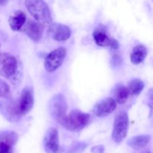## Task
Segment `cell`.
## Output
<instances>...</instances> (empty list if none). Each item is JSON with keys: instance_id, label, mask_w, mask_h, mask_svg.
<instances>
[{"instance_id": "10", "label": "cell", "mask_w": 153, "mask_h": 153, "mask_svg": "<svg viewBox=\"0 0 153 153\" xmlns=\"http://www.w3.org/2000/svg\"><path fill=\"white\" fill-rule=\"evenodd\" d=\"M71 34V29L67 25L64 24L52 22L49 25V34L55 41H66L70 38Z\"/></svg>"}, {"instance_id": "3", "label": "cell", "mask_w": 153, "mask_h": 153, "mask_svg": "<svg viewBox=\"0 0 153 153\" xmlns=\"http://www.w3.org/2000/svg\"><path fill=\"white\" fill-rule=\"evenodd\" d=\"M49 111L53 119L63 126L67 117V101L63 94H56L51 99L49 104Z\"/></svg>"}, {"instance_id": "8", "label": "cell", "mask_w": 153, "mask_h": 153, "mask_svg": "<svg viewBox=\"0 0 153 153\" xmlns=\"http://www.w3.org/2000/svg\"><path fill=\"white\" fill-rule=\"evenodd\" d=\"M43 146L46 153L59 152V135L56 128H50L46 131L43 138Z\"/></svg>"}, {"instance_id": "4", "label": "cell", "mask_w": 153, "mask_h": 153, "mask_svg": "<svg viewBox=\"0 0 153 153\" xmlns=\"http://www.w3.org/2000/svg\"><path fill=\"white\" fill-rule=\"evenodd\" d=\"M129 126L128 116L126 111H120L116 115L111 137L114 141L120 143L126 138Z\"/></svg>"}, {"instance_id": "12", "label": "cell", "mask_w": 153, "mask_h": 153, "mask_svg": "<svg viewBox=\"0 0 153 153\" xmlns=\"http://www.w3.org/2000/svg\"><path fill=\"white\" fill-rule=\"evenodd\" d=\"M23 31L33 42L37 43L41 40L43 36V25L36 21L29 20L25 25Z\"/></svg>"}, {"instance_id": "19", "label": "cell", "mask_w": 153, "mask_h": 153, "mask_svg": "<svg viewBox=\"0 0 153 153\" xmlns=\"http://www.w3.org/2000/svg\"><path fill=\"white\" fill-rule=\"evenodd\" d=\"M10 94L9 85L0 78V98H7Z\"/></svg>"}, {"instance_id": "7", "label": "cell", "mask_w": 153, "mask_h": 153, "mask_svg": "<svg viewBox=\"0 0 153 153\" xmlns=\"http://www.w3.org/2000/svg\"><path fill=\"white\" fill-rule=\"evenodd\" d=\"M34 93L30 87L25 88L22 91L17 104L18 113L20 116H24L31 111L34 106Z\"/></svg>"}, {"instance_id": "20", "label": "cell", "mask_w": 153, "mask_h": 153, "mask_svg": "<svg viewBox=\"0 0 153 153\" xmlns=\"http://www.w3.org/2000/svg\"><path fill=\"white\" fill-rule=\"evenodd\" d=\"M105 148L104 146L100 145V146H96L91 148V152L92 153H103L104 152Z\"/></svg>"}, {"instance_id": "5", "label": "cell", "mask_w": 153, "mask_h": 153, "mask_svg": "<svg viewBox=\"0 0 153 153\" xmlns=\"http://www.w3.org/2000/svg\"><path fill=\"white\" fill-rule=\"evenodd\" d=\"M18 63L16 57L9 53L0 54V76L10 79L16 74Z\"/></svg>"}, {"instance_id": "6", "label": "cell", "mask_w": 153, "mask_h": 153, "mask_svg": "<svg viewBox=\"0 0 153 153\" xmlns=\"http://www.w3.org/2000/svg\"><path fill=\"white\" fill-rule=\"evenodd\" d=\"M67 55V49L64 47L58 48L47 55L44 60V68L49 73L58 70Z\"/></svg>"}, {"instance_id": "14", "label": "cell", "mask_w": 153, "mask_h": 153, "mask_svg": "<svg viewBox=\"0 0 153 153\" xmlns=\"http://www.w3.org/2000/svg\"><path fill=\"white\" fill-rule=\"evenodd\" d=\"M150 139L151 137L149 135H147V134H142V135H137L131 137L128 140L127 143L133 149L140 150V149L144 148L149 143Z\"/></svg>"}, {"instance_id": "2", "label": "cell", "mask_w": 153, "mask_h": 153, "mask_svg": "<svg viewBox=\"0 0 153 153\" xmlns=\"http://www.w3.org/2000/svg\"><path fill=\"white\" fill-rule=\"evenodd\" d=\"M91 116L79 110H73L67 114L63 126L73 132H79L89 123Z\"/></svg>"}, {"instance_id": "16", "label": "cell", "mask_w": 153, "mask_h": 153, "mask_svg": "<svg viewBox=\"0 0 153 153\" xmlns=\"http://www.w3.org/2000/svg\"><path fill=\"white\" fill-rule=\"evenodd\" d=\"M129 94L130 93L128 88L121 84H118L117 85H116L114 91V100L119 104H124L128 100Z\"/></svg>"}, {"instance_id": "9", "label": "cell", "mask_w": 153, "mask_h": 153, "mask_svg": "<svg viewBox=\"0 0 153 153\" xmlns=\"http://www.w3.org/2000/svg\"><path fill=\"white\" fill-rule=\"evenodd\" d=\"M117 108V102L111 97L99 102L93 108V114L98 117H104L111 114Z\"/></svg>"}, {"instance_id": "21", "label": "cell", "mask_w": 153, "mask_h": 153, "mask_svg": "<svg viewBox=\"0 0 153 153\" xmlns=\"http://www.w3.org/2000/svg\"><path fill=\"white\" fill-rule=\"evenodd\" d=\"M109 46H110V47L113 49H119V47H120L119 42H118L117 40H115L114 38H111V41H110V44H109Z\"/></svg>"}, {"instance_id": "11", "label": "cell", "mask_w": 153, "mask_h": 153, "mask_svg": "<svg viewBox=\"0 0 153 153\" xmlns=\"http://www.w3.org/2000/svg\"><path fill=\"white\" fill-rule=\"evenodd\" d=\"M17 140L18 134L14 131L0 132V153H13Z\"/></svg>"}, {"instance_id": "18", "label": "cell", "mask_w": 153, "mask_h": 153, "mask_svg": "<svg viewBox=\"0 0 153 153\" xmlns=\"http://www.w3.org/2000/svg\"><path fill=\"white\" fill-rule=\"evenodd\" d=\"M144 86L145 85L143 81H141L140 79H133L128 83V89L130 94L134 96H137L142 92V91L144 88Z\"/></svg>"}, {"instance_id": "15", "label": "cell", "mask_w": 153, "mask_h": 153, "mask_svg": "<svg viewBox=\"0 0 153 153\" xmlns=\"http://www.w3.org/2000/svg\"><path fill=\"white\" fill-rule=\"evenodd\" d=\"M147 55V49L143 45L139 44L134 46L131 53V61L134 64H139L143 62Z\"/></svg>"}, {"instance_id": "22", "label": "cell", "mask_w": 153, "mask_h": 153, "mask_svg": "<svg viewBox=\"0 0 153 153\" xmlns=\"http://www.w3.org/2000/svg\"><path fill=\"white\" fill-rule=\"evenodd\" d=\"M7 3V0H0V4L1 5H4Z\"/></svg>"}, {"instance_id": "13", "label": "cell", "mask_w": 153, "mask_h": 153, "mask_svg": "<svg viewBox=\"0 0 153 153\" xmlns=\"http://www.w3.org/2000/svg\"><path fill=\"white\" fill-rule=\"evenodd\" d=\"M26 21V15L22 10H17L10 16L8 23L10 28L14 31H18L22 28Z\"/></svg>"}, {"instance_id": "17", "label": "cell", "mask_w": 153, "mask_h": 153, "mask_svg": "<svg viewBox=\"0 0 153 153\" xmlns=\"http://www.w3.org/2000/svg\"><path fill=\"white\" fill-rule=\"evenodd\" d=\"M93 37L96 43L99 46H101V47L109 46L111 38L108 36L105 30H102V28H97L93 33Z\"/></svg>"}, {"instance_id": "23", "label": "cell", "mask_w": 153, "mask_h": 153, "mask_svg": "<svg viewBox=\"0 0 153 153\" xmlns=\"http://www.w3.org/2000/svg\"><path fill=\"white\" fill-rule=\"evenodd\" d=\"M141 153H151V152L149 150H145V151H143V152H141Z\"/></svg>"}, {"instance_id": "1", "label": "cell", "mask_w": 153, "mask_h": 153, "mask_svg": "<svg viewBox=\"0 0 153 153\" xmlns=\"http://www.w3.org/2000/svg\"><path fill=\"white\" fill-rule=\"evenodd\" d=\"M25 7L36 22L42 25L52 23V17L49 6L43 0H25Z\"/></svg>"}]
</instances>
